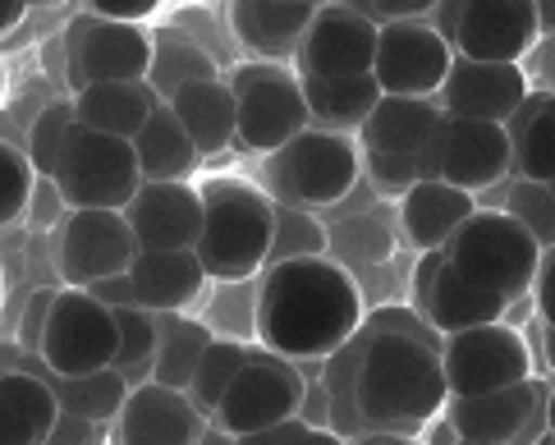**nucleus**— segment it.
I'll return each mask as SVG.
<instances>
[{
	"mask_svg": "<svg viewBox=\"0 0 555 445\" xmlns=\"http://www.w3.org/2000/svg\"><path fill=\"white\" fill-rule=\"evenodd\" d=\"M125 216L138 253H197L207 226L203 185H143Z\"/></svg>",
	"mask_w": 555,
	"mask_h": 445,
	"instance_id": "17",
	"label": "nucleus"
},
{
	"mask_svg": "<svg viewBox=\"0 0 555 445\" xmlns=\"http://www.w3.org/2000/svg\"><path fill=\"white\" fill-rule=\"evenodd\" d=\"M546 445H555V436H546Z\"/></svg>",
	"mask_w": 555,
	"mask_h": 445,
	"instance_id": "58",
	"label": "nucleus"
},
{
	"mask_svg": "<svg viewBox=\"0 0 555 445\" xmlns=\"http://www.w3.org/2000/svg\"><path fill=\"white\" fill-rule=\"evenodd\" d=\"M248 354H253V345H240V340H221V335L207 345L203 363H197L193 386H189V399L197 404V414H203V418H216V409L225 404L230 386L240 381Z\"/></svg>",
	"mask_w": 555,
	"mask_h": 445,
	"instance_id": "35",
	"label": "nucleus"
},
{
	"mask_svg": "<svg viewBox=\"0 0 555 445\" xmlns=\"http://www.w3.org/2000/svg\"><path fill=\"white\" fill-rule=\"evenodd\" d=\"M395 226H400V212L386 207H367L349 220H335L331 230V257L340 267H382L395 249Z\"/></svg>",
	"mask_w": 555,
	"mask_h": 445,
	"instance_id": "34",
	"label": "nucleus"
},
{
	"mask_svg": "<svg viewBox=\"0 0 555 445\" xmlns=\"http://www.w3.org/2000/svg\"><path fill=\"white\" fill-rule=\"evenodd\" d=\"M505 129L514 138V179L555 185V92L528 97V106Z\"/></svg>",
	"mask_w": 555,
	"mask_h": 445,
	"instance_id": "31",
	"label": "nucleus"
},
{
	"mask_svg": "<svg viewBox=\"0 0 555 445\" xmlns=\"http://www.w3.org/2000/svg\"><path fill=\"white\" fill-rule=\"evenodd\" d=\"M454 69V47L431 28V18H409V24L382 28L376 47V84L386 97L436 101Z\"/></svg>",
	"mask_w": 555,
	"mask_h": 445,
	"instance_id": "15",
	"label": "nucleus"
},
{
	"mask_svg": "<svg viewBox=\"0 0 555 445\" xmlns=\"http://www.w3.org/2000/svg\"><path fill=\"white\" fill-rule=\"evenodd\" d=\"M156 317H162V349H156L152 381L166 386V391L189 395L193 377H197V363H203L216 331L207 327V321H193V317H180V313H156Z\"/></svg>",
	"mask_w": 555,
	"mask_h": 445,
	"instance_id": "32",
	"label": "nucleus"
},
{
	"mask_svg": "<svg viewBox=\"0 0 555 445\" xmlns=\"http://www.w3.org/2000/svg\"><path fill=\"white\" fill-rule=\"evenodd\" d=\"M308 395V377L299 372V363H289L271 349H253L240 381L230 386L225 404L216 409V428H225L230 436H253L267 428L299 418Z\"/></svg>",
	"mask_w": 555,
	"mask_h": 445,
	"instance_id": "12",
	"label": "nucleus"
},
{
	"mask_svg": "<svg viewBox=\"0 0 555 445\" xmlns=\"http://www.w3.org/2000/svg\"><path fill=\"white\" fill-rule=\"evenodd\" d=\"M304 445H349L340 432H331V428H317V432H308V441Z\"/></svg>",
	"mask_w": 555,
	"mask_h": 445,
	"instance_id": "52",
	"label": "nucleus"
},
{
	"mask_svg": "<svg viewBox=\"0 0 555 445\" xmlns=\"http://www.w3.org/2000/svg\"><path fill=\"white\" fill-rule=\"evenodd\" d=\"M120 321V358L115 372L129 377V386H147L156 368V349H162V317L147 308H115Z\"/></svg>",
	"mask_w": 555,
	"mask_h": 445,
	"instance_id": "36",
	"label": "nucleus"
},
{
	"mask_svg": "<svg viewBox=\"0 0 555 445\" xmlns=\"http://www.w3.org/2000/svg\"><path fill=\"white\" fill-rule=\"evenodd\" d=\"M133 152H138L143 185H193L197 166L207 161L166 101H162V111L147 119V129L133 138Z\"/></svg>",
	"mask_w": 555,
	"mask_h": 445,
	"instance_id": "28",
	"label": "nucleus"
},
{
	"mask_svg": "<svg viewBox=\"0 0 555 445\" xmlns=\"http://www.w3.org/2000/svg\"><path fill=\"white\" fill-rule=\"evenodd\" d=\"M166 106L180 115V125L189 129V138L203 156H216L230 143H240V111H234V92H230L225 74L193 78V84H184Z\"/></svg>",
	"mask_w": 555,
	"mask_h": 445,
	"instance_id": "26",
	"label": "nucleus"
},
{
	"mask_svg": "<svg viewBox=\"0 0 555 445\" xmlns=\"http://www.w3.org/2000/svg\"><path fill=\"white\" fill-rule=\"evenodd\" d=\"M505 212L519 216L542 249H555V189L551 185H528V179H514Z\"/></svg>",
	"mask_w": 555,
	"mask_h": 445,
	"instance_id": "40",
	"label": "nucleus"
},
{
	"mask_svg": "<svg viewBox=\"0 0 555 445\" xmlns=\"http://www.w3.org/2000/svg\"><path fill=\"white\" fill-rule=\"evenodd\" d=\"M138 257V239L125 212H69V220L51 234V262L65 290H96L102 280L129 276Z\"/></svg>",
	"mask_w": 555,
	"mask_h": 445,
	"instance_id": "11",
	"label": "nucleus"
},
{
	"mask_svg": "<svg viewBox=\"0 0 555 445\" xmlns=\"http://www.w3.org/2000/svg\"><path fill=\"white\" fill-rule=\"evenodd\" d=\"M304 257H331V230L312 212L275 202V244L267 267H285V262H304Z\"/></svg>",
	"mask_w": 555,
	"mask_h": 445,
	"instance_id": "37",
	"label": "nucleus"
},
{
	"mask_svg": "<svg viewBox=\"0 0 555 445\" xmlns=\"http://www.w3.org/2000/svg\"><path fill=\"white\" fill-rule=\"evenodd\" d=\"M551 189H555V185H551Z\"/></svg>",
	"mask_w": 555,
	"mask_h": 445,
	"instance_id": "59",
	"label": "nucleus"
},
{
	"mask_svg": "<svg viewBox=\"0 0 555 445\" xmlns=\"http://www.w3.org/2000/svg\"><path fill=\"white\" fill-rule=\"evenodd\" d=\"M538 5L532 0H478L464 5L454 55L482 60V65H519L538 47Z\"/></svg>",
	"mask_w": 555,
	"mask_h": 445,
	"instance_id": "18",
	"label": "nucleus"
},
{
	"mask_svg": "<svg viewBox=\"0 0 555 445\" xmlns=\"http://www.w3.org/2000/svg\"><path fill=\"white\" fill-rule=\"evenodd\" d=\"M102 436H106V428H96V422H83V418L65 414V418H61V428L51 432L47 445H102Z\"/></svg>",
	"mask_w": 555,
	"mask_h": 445,
	"instance_id": "45",
	"label": "nucleus"
},
{
	"mask_svg": "<svg viewBox=\"0 0 555 445\" xmlns=\"http://www.w3.org/2000/svg\"><path fill=\"white\" fill-rule=\"evenodd\" d=\"M441 363H446L450 399H478V395H495V391L532 381L528 340L514 327H505V321L450 335L441 349Z\"/></svg>",
	"mask_w": 555,
	"mask_h": 445,
	"instance_id": "14",
	"label": "nucleus"
},
{
	"mask_svg": "<svg viewBox=\"0 0 555 445\" xmlns=\"http://www.w3.org/2000/svg\"><path fill=\"white\" fill-rule=\"evenodd\" d=\"M156 111H162V97H156L152 84H96L74 92L78 125L106 138H125V143H133L147 129V119Z\"/></svg>",
	"mask_w": 555,
	"mask_h": 445,
	"instance_id": "27",
	"label": "nucleus"
},
{
	"mask_svg": "<svg viewBox=\"0 0 555 445\" xmlns=\"http://www.w3.org/2000/svg\"><path fill=\"white\" fill-rule=\"evenodd\" d=\"M478 216L473 193L446 185V179H423L400 198V234L409 249L423 253H446L450 239L460 234L468 220Z\"/></svg>",
	"mask_w": 555,
	"mask_h": 445,
	"instance_id": "23",
	"label": "nucleus"
},
{
	"mask_svg": "<svg viewBox=\"0 0 555 445\" xmlns=\"http://www.w3.org/2000/svg\"><path fill=\"white\" fill-rule=\"evenodd\" d=\"M207 226H203V257L216 285H240L267 271V257L275 244V198L267 189L248 185L240 175H216L203 185Z\"/></svg>",
	"mask_w": 555,
	"mask_h": 445,
	"instance_id": "3",
	"label": "nucleus"
},
{
	"mask_svg": "<svg viewBox=\"0 0 555 445\" xmlns=\"http://www.w3.org/2000/svg\"><path fill=\"white\" fill-rule=\"evenodd\" d=\"M55 185H61L69 212H129V202L143 193V170H138L133 143L78 125L69 134Z\"/></svg>",
	"mask_w": 555,
	"mask_h": 445,
	"instance_id": "9",
	"label": "nucleus"
},
{
	"mask_svg": "<svg viewBox=\"0 0 555 445\" xmlns=\"http://www.w3.org/2000/svg\"><path fill=\"white\" fill-rule=\"evenodd\" d=\"M460 445H478V441H460Z\"/></svg>",
	"mask_w": 555,
	"mask_h": 445,
	"instance_id": "57",
	"label": "nucleus"
},
{
	"mask_svg": "<svg viewBox=\"0 0 555 445\" xmlns=\"http://www.w3.org/2000/svg\"><path fill=\"white\" fill-rule=\"evenodd\" d=\"M61 418V395L47 377L5 368L0 377V445H47Z\"/></svg>",
	"mask_w": 555,
	"mask_h": 445,
	"instance_id": "25",
	"label": "nucleus"
},
{
	"mask_svg": "<svg viewBox=\"0 0 555 445\" xmlns=\"http://www.w3.org/2000/svg\"><path fill=\"white\" fill-rule=\"evenodd\" d=\"M546 368L555 372V327H546Z\"/></svg>",
	"mask_w": 555,
	"mask_h": 445,
	"instance_id": "56",
	"label": "nucleus"
},
{
	"mask_svg": "<svg viewBox=\"0 0 555 445\" xmlns=\"http://www.w3.org/2000/svg\"><path fill=\"white\" fill-rule=\"evenodd\" d=\"M24 220H28V230H37V234H55L69 220V202H65V193H61L55 179H42V185H37Z\"/></svg>",
	"mask_w": 555,
	"mask_h": 445,
	"instance_id": "41",
	"label": "nucleus"
},
{
	"mask_svg": "<svg viewBox=\"0 0 555 445\" xmlns=\"http://www.w3.org/2000/svg\"><path fill=\"white\" fill-rule=\"evenodd\" d=\"M24 14H28V5H18V0H10V5H5V10H0V28H5V33H10V28L18 24V18H24Z\"/></svg>",
	"mask_w": 555,
	"mask_h": 445,
	"instance_id": "53",
	"label": "nucleus"
},
{
	"mask_svg": "<svg viewBox=\"0 0 555 445\" xmlns=\"http://www.w3.org/2000/svg\"><path fill=\"white\" fill-rule=\"evenodd\" d=\"M376 47H382V28L372 18H363L353 5H322L294 69H299V78H322V84L363 78L376 69Z\"/></svg>",
	"mask_w": 555,
	"mask_h": 445,
	"instance_id": "16",
	"label": "nucleus"
},
{
	"mask_svg": "<svg viewBox=\"0 0 555 445\" xmlns=\"http://www.w3.org/2000/svg\"><path fill=\"white\" fill-rule=\"evenodd\" d=\"M207 267L197 253H138L129 267L133 303L147 313H189L207 290Z\"/></svg>",
	"mask_w": 555,
	"mask_h": 445,
	"instance_id": "24",
	"label": "nucleus"
},
{
	"mask_svg": "<svg viewBox=\"0 0 555 445\" xmlns=\"http://www.w3.org/2000/svg\"><path fill=\"white\" fill-rule=\"evenodd\" d=\"M65 78L74 92L96 84H147L156 65V37L133 24H111L92 10L74 14L65 28Z\"/></svg>",
	"mask_w": 555,
	"mask_h": 445,
	"instance_id": "8",
	"label": "nucleus"
},
{
	"mask_svg": "<svg viewBox=\"0 0 555 445\" xmlns=\"http://www.w3.org/2000/svg\"><path fill=\"white\" fill-rule=\"evenodd\" d=\"M55 298L61 290H33L24 313H18V345H28L42 354V340H47V327H51V313H55Z\"/></svg>",
	"mask_w": 555,
	"mask_h": 445,
	"instance_id": "42",
	"label": "nucleus"
},
{
	"mask_svg": "<svg viewBox=\"0 0 555 445\" xmlns=\"http://www.w3.org/2000/svg\"><path fill=\"white\" fill-rule=\"evenodd\" d=\"M538 33L555 37V0H551V5H538Z\"/></svg>",
	"mask_w": 555,
	"mask_h": 445,
	"instance_id": "54",
	"label": "nucleus"
},
{
	"mask_svg": "<svg viewBox=\"0 0 555 445\" xmlns=\"http://www.w3.org/2000/svg\"><path fill=\"white\" fill-rule=\"evenodd\" d=\"M308 92V111H312V129H331V134H359L372 111L386 101L376 74L363 78H335V84H322V78H304Z\"/></svg>",
	"mask_w": 555,
	"mask_h": 445,
	"instance_id": "30",
	"label": "nucleus"
},
{
	"mask_svg": "<svg viewBox=\"0 0 555 445\" xmlns=\"http://www.w3.org/2000/svg\"><path fill=\"white\" fill-rule=\"evenodd\" d=\"M120 358V321L115 308L92 290H65L55 298L51 327L42 340V363L51 377H92Z\"/></svg>",
	"mask_w": 555,
	"mask_h": 445,
	"instance_id": "10",
	"label": "nucleus"
},
{
	"mask_svg": "<svg viewBox=\"0 0 555 445\" xmlns=\"http://www.w3.org/2000/svg\"><path fill=\"white\" fill-rule=\"evenodd\" d=\"M308 422L304 418H289L281 428H267V432H253V436H240V445H304L308 441Z\"/></svg>",
	"mask_w": 555,
	"mask_h": 445,
	"instance_id": "46",
	"label": "nucleus"
},
{
	"mask_svg": "<svg viewBox=\"0 0 555 445\" xmlns=\"http://www.w3.org/2000/svg\"><path fill=\"white\" fill-rule=\"evenodd\" d=\"M317 10L322 5H312V0H234L225 18H230L234 42L253 51V60L294 65Z\"/></svg>",
	"mask_w": 555,
	"mask_h": 445,
	"instance_id": "21",
	"label": "nucleus"
},
{
	"mask_svg": "<svg viewBox=\"0 0 555 445\" xmlns=\"http://www.w3.org/2000/svg\"><path fill=\"white\" fill-rule=\"evenodd\" d=\"M528 74L524 65H482V60H460L441 88V111L460 119H487V125H509L528 106Z\"/></svg>",
	"mask_w": 555,
	"mask_h": 445,
	"instance_id": "19",
	"label": "nucleus"
},
{
	"mask_svg": "<svg viewBox=\"0 0 555 445\" xmlns=\"http://www.w3.org/2000/svg\"><path fill=\"white\" fill-rule=\"evenodd\" d=\"M102 303H111V308H138L133 303V285H129V276H115V280H102V285L92 290Z\"/></svg>",
	"mask_w": 555,
	"mask_h": 445,
	"instance_id": "48",
	"label": "nucleus"
},
{
	"mask_svg": "<svg viewBox=\"0 0 555 445\" xmlns=\"http://www.w3.org/2000/svg\"><path fill=\"white\" fill-rule=\"evenodd\" d=\"M546 432L555 436V386L546 391Z\"/></svg>",
	"mask_w": 555,
	"mask_h": 445,
	"instance_id": "55",
	"label": "nucleus"
},
{
	"mask_svg": "<svg viewBox=\"0 0 555 445\" xmlns=\"http://www.w3.org/2000/svg\"><path fill=\"white\" fill-rule=\"evenodd\" d=\"M78 129V115H74V97L69 101H51L42 106V115L28 125V161L37 166L42 179H55L61 175V161H65V148H69V134Z\"/></svg>",
	"mask_w": 555,
	"mask_h": 445,
	"instance_id": "38",
	"label": "nucleus"
},
{
	"mask_svg": "<svg viewBox=\"0 0 555 445\" xmlns=\"http://www.w3.org/2000/svg\"><path fill=\"white\" fill-rule=\"evenodd\" d=\"M47 381L55 386V395H61V409L74 414V418H83V422H96V428H115L125 414V404L133 395L129 386V377L125 372H92V377H51Z\"/></svg>",
	"mask_w": 555,
	"mask_h": 445,
	"instance_id": "33",
	"label": "nucleus"
},
{
	"mask_svg": "<svg viewBox=\"0 0 555 445\" xmlns=\"http://www.w3.org/2000/svg\"><path fill=\"white\" fill-rule=\"evenodd\" d=\"M363 179V152L359 138L308 129L281 152L262 156V189L281 202V207H335L345 202Z\"/></svg>",
	"mask_w": 555,
	"mask_h": 445,
	"instance_id": "4",
	"label": "nucleus"
},
{
	"mask_svg": "<svg viewBox=\"0 0 555 445\" xmlns=\"http://www.w3.org/2000/svg\"><path fill=\"white\" fill-rule=\"evenodd\" d=\"M96 18H111V24H133L143 28L152 24L156 14H162V0H92L88 5Z\"/></svg>",
	"mask_w": 555,
	"mask_h": 445,
	"instance_id": "43",
	"label": "nucleus"
},
{
	"mask_svg": "<svg viewBox=\"0 0 555 445\" xmlns=\"http://www.w3.org/2000/svg\"><path fill=\"white\" fill-rule=\"evenodd\" d=\"M299 418L308 422V428H331V391H326V381H308V395H304V409Z\"/></svg>",
	"mask_w": 555,
	"mask_h": 445,
	"instance_id": "47",
	"label": "nucleus"
},
{
	"mask_svg": "<svg viewBox=\"0 0 555 445\" xmlns=\"http://www.w3.org/2000/svg\"><path fill=\"white\" fill-rule=\"evenodd\" d=\"M234 111H240V148L244 152H281L299 134L312 129L308 92L294 65H275V60H244L230 74Z\"/></svg>",
	"mask_w": 555,
	"mask_h": 445,
	"instance_id": "7",
	"label": "nucleus"
},
{
	"mask_svg": "<svg viewBox=\"0 0 555 445\" xmlns=\"http://www.w3.org/2000/svg\"><path fill=\"white\" fill-rule=\"evenodd\" d=\"M423 179H446L464 193H482L501 179H514V138L505 125L446 115L431 138Z\"/></svg>",
	"mask_w": 555,
	"mask_h": 445,
	"instance_id": "13",
	"label": "nucleus"
},
{
	"mask_svg": "<svg viewBox=\"0 0 555 445\" xmlns=\"http://www.w3.org/2000/svg\"><path fill=\"white\" fill-rule=\"evenodd\" d=\"M532 303H538V317L546 327H555V249L542 253V271H538V285H532Z\"/></svg>",
	"mask_w": 555,
	"mask_h": 445,
	"instance_id": "44",
	"label": "nucleus"
},
{
	"mask_svg": "<svg viewBox=\"0 0 555 445\" xmlns=\"http://www.w3.org/2000/svg\"><path fill=\"white\" fill-rule=\"evenodd\" d=\"M349 445H423L418 436H400V432H363L359 441H349Z\"/></svg>",
	"mask_w": 555,
	"mask_h": 445,
	"instance_id": "50",
	"label": "nucleus"
},
{
	"mask_svg": "<svg viewBox=\"0 0 555 445\" xmlns=\"http://www.w3.org/2000/svg\"><path fill=\"white\" fill-rule=\"evenodd\" d=\"M460 18H464V5H436L431 10V28L446 37V42L454 47V33H460Z\"/></svg>",
	"mask_w": 555,
	"mask_h": 445,
	"instance_id": "49",
	"label": "nucleus"
},
{
	"mask_svg": "<svg viewBox=\"0 0 555 445\" xmlns=\"http://www.w3.org/2000/svg\"><path fill=\"white\" fill-rule=\"evenodd\" d=\"M542 244L532 239V230L519 216L501 212H478L468 226L450 239L446 262L460 271L468 285H478L495 298H524L538 285L542 271Z\"/></svg>",
	"mask_w": 555,
	"mask_h": 445,
	"instance_id": "5",
	"label": "nucleus"
},
{
	"mask_svg": "<svg viewBox=\"0 0 555 445\" xmlns=\"http://www.w3.org/2000/svg\"><path fill=\"white\" fill-rule=\"evenodd\" d=\"M211 418L197 414V404L184 391H166L147 381L133 386L120 422H115V445H197Z\"/></svg>",
	"mask_w": 555,
	"mask_h": 445,
	"instance_id": "22",
	"label": "nucleus"
},
{
	"mask_svg": "<svg viewBox=\"0 0 555 445\" xmlns=\"http://www.w3.org/2000/svg\"><path fill=\"white\" fill-rule=\"evenodd\" d=\"M197 445H240V436H230L225 428H216V422H211V428L203 432V441H197Z\"/></svg>",
	"mask_w": 555,
	"mask_h": 445,
	"instance_id": "51",
	"label": "nucleus"
},
{
	"mask_svg": "<svg viewBox=\"0 0 555 445\" xmlns=\"http://www.w3.org/2000/svg\"><path fill=\"white\" fill-rule=\"evenodd\" d=\"M446 409H450V381L441 349L367 327V349L359 368V414L367 432L418 436Z\"/></svg>",
	"mask_w": 555,
	"mask_h": 445,
	"instance_id": "2",
	"label": "nucleus"
},
{
	"mask_svg": "<svg viewBox=\"0 0 555 445\" xmlns=\"http://www.w3.org/2000/svg\"><path fill=\"white\" fill-rule=\"evenodd\" d=\"M505 308L509 298H495L478 285H468L446 262L441 271H436V285H431V298H427V313L423 321L436 331V335H464V331H478V327H495V321H505Z\"/></svg>",
	"mask_w": 555,
	"mask_h": 445,
	"instance_id": "29",
	"label": "nucleus"
},
{
	"mask_svg": "<svg viewBox=\"0 0 555 445\" xmlns=\"http://www.w3.org/2000/svg\"><path fill=\"white\" fill-rule=\"evenodd\" d=\"M367 321L359 276L335 257L267 267L257 280V345L289 363H326Z\"/></svg>",
	"mask_w": 555,
	"mask_h": 445,
	"instance_id": "1",
	"label": "nucleus"
},
{
	"mask_svg": "<svg viewBox=\"0 0 555 445\" xmlns=\"http://www.w3.org/2000/svg\"><path fill=\"white\" fill-rule=\"evenodd\" d=\"M441 101H409V97H386L372 111V119L359 129V152H363V175L367 185L400 202L413 185H423V166L431 152V138L441 129Z\"/></svg>",
	"mask_w": 555,
	"mask_h": 445,
	"instance_id": "6",
	"label": "nucleus"
},
{
	"mask_svg": "<svg viewBox=\"0 0 555 445\" xmlns=\"http://www.w3.org/2000/svg\"><path fill=\"white\" fill-rule=\"evenodd\" d=\"M446 422L454 428L460 441H478V445H524L538 422H546V395L538 381L524 386L478 395V399H450Z\"/></svg>",
	"mask_w": 555,
	"mask_h": 445,
	"instance_id": "20",
	"label": "nucleus"
},
{
	"mask_svg": "<svg viewBox=\"0 0 555 445\" xmlns=\"http://www.w3.org/2000/svg\"><path fill=\"white\" fill-rule=\"evenodd\" d=\"M37 185H42V175H37L28 152L14 143L0 148V220H5V226H18V220L28 216Z\"/></svg>",
	"mask_w": 555,
	"mask_h": 445,
	"instance_id": "39",
	"label": "nucleus"
}]
</instances>
